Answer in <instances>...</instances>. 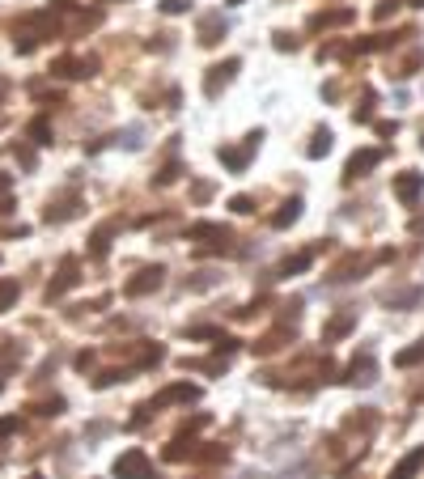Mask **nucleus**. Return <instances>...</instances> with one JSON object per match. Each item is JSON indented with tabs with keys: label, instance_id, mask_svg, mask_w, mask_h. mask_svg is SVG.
Returning <instances> with one entry per match:
<instances>
[{
	"label": "nucleus",
	"instance_id": "17",
	"mask_svg": "<svg viewBox=\"0 0 424 479\" xmlns=\"http://www.w3.org/2000/svg\"><path fill=\"white\" fill-rule=\"evenodd\" d=\"M30 136H34V144H51V128H47V119H34V123H30Z\"/></svg>",
	"mask_w": 424,
	"mask_h": 479
},
{
	"label": "nucleus",
	"instance_id": "8",
	"mask_svg": "<svg viewBox=\"0 0 424 479\" xmlns=\"http://www.w3.org/2000/svg\"><path fill=\"white\" fill-rule=\"evenodd\" d=\"M234 68H238V60H225V64H217V68H208L212 77H208V98H217V89L234 77Z\"/></svg>",
	"mask_w": 424,
	"mask_h": 479
},
{
	"label": "nucleus",
	"instance_id": "2",
	"mask_svg": "<svg viewBox=\"0 0 424 479\" xmlns=\"http://www.w3.org/2000/svg\"><path fill=\"white\" fill-rule=\"evenodd\" d=\"M157 284H162V268H153V272H140L136 280H128V284H123V293H128V297H144V293H153Z\"/></svg>",
	"mask_w": 424,
	"mask_h": 479
},
{
	"label": "nucleus",
	"instance_id": "1",
	"mask_svg": "<svg viewBox=\"0 0 424 479\" xmlns=\"http://www.w3.org/2000/svg\"><path fill=\"white\" fill-rule=\"evenodd\" d=\"M115 475L119 479H153V462H149L144 450H128V454L115 458Z\"/></svg>",
	"mask_w": 424,
	"mask_h": 479
},
{
	"label": "nucleus",
	"instance_id": "19",
	"mask_svg": "<svg viewBox=\"0 0 424 479\" xmlns=\"http://www.w3.org/2000/svg\"><path fill=\"white\" fill-rule=\"evenodd\" d=\"M191 238H225L221 225H191Z\"/></svg>",
	"mask_w": 424,
	"mask_h": 479
},
{
	"label": "nucleus",
	"instance_id": "24",
	"mask_svg": "<svg viewBox=\"0 0 424 479\" xmlns=\"http://www.w3.org/2000/svg\"><path fill=\"white\" fill-rule=\"evenodd\" d=\"M162 9H166V13H183V9H187V0H162Z\"/></svg>",
	"mask_w": 424,
	"mask_h": 479
},
{
	"label": "nucleus",
	"instance_id": "16",
	"mask_svg": "<svg viewBox=\"0 0 424 479\" xmlns=\"http://www.w3.org/2000/svg\"><path fill=\"white\" fill-rule=\"evenodd\" d=\"M416 360H424V344H416V348H407V352H399V356H395V365H399V369H407V365H416Z\"/></svg>",
	"mask_w": 424,
	"mask_h": 479
},
{
	"label": "nucleus",
	"instance_id": "7",
	"mask_svg": "<svg viewBox=\"0 0 424 479\" xmlns=\"http://www.w3.org/2000/svg\"><path fill=\"white\" fill-rule=\"evenodd\" d=\"M195 395H199L195 386H170V390H162V395H157V399H153V403H149L144 411H153V407H162V403H187V399H195Z\"/></svg>",
	"mask_w": 424,
	"mask_h": 479
},
{
	"label": "nucleus",
	"instance_id": "14",
	"mask_svg": "<svg viewBox=\"0 0 424 479\" xmlns=\"http://www.w3.org/2000/svg\"><path fill=\"white\" fill-rule=\"evenodd\" d=\"M77 212V199H64V204H56V208H47V221H68Z\"/></svg>",
	"mask_w": 424,
	"mask_h": 479
},
{
	"label": "nucleus",
	"instance_id": "6",
	"mask_svg": "<svg viewBox=\"0 0 424 479\" xmlns=\"http://www.w3.org/2000/svg\"><path fill=\"white\" fill-rule=\"evenodd\" d=\"M378 149H361V153H352V162H348V178H356V174H365V170H374L378 166Z\"/></svg>",
	"mask_w": 424,
	"mask_h": 479
},
{
	"label": "nucleus",
	"instance_id": "27",
	"mask_svg": "<svg viewBox=\"0 0 424 479\" xmlns=\"http://www.w3.org/2000/svg\"><path fill=\"white\" fill-rule=\"evenodd\" d=\"M0 390H5V382H0Z\"/></svg>",
	"mask_w": 424,
	"mask_h": 479
},
{
	"label": "nucleus",
	"instance_id": "26",
	"mask_svg": "<svg viewBox=\"0 0 424 479\" xmlns=\"http://www.w3.org/2000/svg\"><path fill=\"white\" fill-rule=\"evenodd\" d=\"M30 479H43V475H30Z\"/></svg>",
	"mask_w": 424,
	"mask_h": 479
},
{
	"label": "nucleus",
	"instance_id": "4",
	"mask_svg": "<svg viewBox=\"0 0 424 479\" xmlns=\"http://www.w3.org/2000/svg\"><path fill=\"white\" fill-rule=\"evenodd\" d=\"M374 374H378V369H374V356H369V352H361V360H352V369H348V382H361V386H369V382H374Z\"/></svg>",
	"mask_w": 424,
	"mask_h": 479
},
{
	"label": "nucleus",
	"instance_id": "3",
	"mask_svg": "<svg viewBox=\"0 0 424 479\" xmlns=\"http://www.w3.org/2000/svg\"><path fill=\"white\" fill-rule=\"evenodd\" d=\"M51 73L56 77H93V60H56Z\"/></svg>",
	"mask_w": 424,
	"mask_h": 479
},
{
	"label": "nucleus",
	"instance_id": "11",
	"mask_svg": "<svg viewBox=\"0 0 424 479\" xmlns=\"http://www.w3.org/2000/svg\"><path fill=\"white\" fill-rule=\"evenodd\" d=\"M225 34V22H221V13H212V17H204L199 22V43H217Z\"/></svg>",
	"mask_w": 424,
	"mask_h": 479
},
{
	"label": "nucleus",
	"instance_id": "22",
	"mask_svg": "<svg viewBox=\"0 0 424 479\" xmlns=\"http://www.w3.org/2000/svg\"><path fill=\"white\" fill-rule=\"evenodd\" d=\"M17 429H22L17 416H5V420H0V437H9V433H17Z\"/></svg>",
	"mask_w": 424,
	"mask_h": 479
},
{
	"label": "nucleus",
	"instance_id": "5",
	"mask_svg": "<svg viewBox=\"0 0 424 479\" xmlns=\"http://www.w3.org/2000/svg\"><path fill=\"white\" fill-rule=\"evenodd\" d=\"M420 187H424V174H399V178H395V195H399L403 204H411V199L420 195Z\"/></svg>",
	"mask_w": 424,
	"mask_h": 479
},
{
	"label": "nucleus",
	"instance_id": "13",
	"mask_svg": "<svg viewBox=\"0 0 424 479\" xmlns=\"http://www.w3.org/2000/svg\"><path fill=\"white\" fill-rule=\"evenodd\" d=\"M73 284H77V268H73V263H68V268L60 272V280H56V284L47 289V297H60V293H64V289H73Z\"/></svg>",
	"mask_w": 424,
	"mask_h": 479
},
{
	"label": "nucleus",
	"instance_id": "20",
	"mask_svg": "<svg viewBox=\"0 0 424 479\" xmlns=\"http://www.w3.org/2000/svg\"><path fill=\"white\" fill-rule=\"evenodd\" d=\"M221 157H225V162H229L234 170H242V166H246V153H238V149H221Z\"/></svg>",
	"mask_w": 424,
	"mask_h": 479
},
{
	"label": "nucleus",
	"instance_id": "21",
	"mask_svg": "<svg viewBox=\"0 0 424 479\" xmlns=\"http://www.w3.org/2000/svg\"><path fill=\"white\" fill-rule=\"evenodd\" d=\"M106 238H111V225H102V229L93 234V254H106Z\"/></svg>",
	"mask_w": 424,
	"mask_h": 479
},
{
	"label": "nucleus",
	"instance_id": "25",
	"mask_svg": "<svg viewBox=\"0 0 424 479\" xmlns=\"http://www.w3.org/2000/svg\"><path fill=\"white\" fill-rule=\"evenodd\" d=\"M416 5H420V9H424V0H416Z\"/></svg>",
	"mask_w": 424,
	"mask_h": 479
},
{
	"label": "nucleus",
	"instance_id": "12",
	"mask_svg": "<svg viewBox=\"0 0 424 479\" xmlns=\"http://www.w3.org/2000/svg\"><path fill=\"white\" fill-rule=\"evenodd\" d=\"M297 217H301V199H289V204H285V212H276V217H272V225H276V229H285V225H293Z\"/></svg>",
	"mask_w": 424,
	"mask_h": 479
},
{
	"label": "nucleus",
	"instance_id": "18",
	"mask_svg": "<svg viewBox=\"0 0 424 479\" xmlns=\"http://www.w3.org/2000/svg\"><path fill=\"white\" fill-rule=\"evenodd\" d=\"M327 149H331V132H318V136H314V144H310V157H323Z\"/></svg>",
	"mask_w": 424,
	"mask_h": 479
},
{
	"label": "nucleus",
	"instance_id": "15",
	"mask_svg": "<svg viewBox=\"0 0 424 479\" xmlns=\"http://www.w3.org/2000/svg\"><path fill=\"white\" fill-rule=\"evenodd\" d=\"M17 301V280H0V310H9Z\"/></svg>",
	"mask_w": 424,
	"mask_h": 479
},
{
	"label": "nucleus",
	"instance_id": "23",
	"mask_svg": "<svg viewBox=\"0 0 424 479\" xmlns=\"http://www.w3.org/2000/svg\"><path fill=\"white\" fill-rule=\"evenodd\" d=\"M229 204H234V212H255V204H250V195H234Z\"/></svg>",
	"mask_w": 424,
	"mask_h": 479
},
{
	"label": "nucleus",
	"instance_id": "9",
	"mask_svg": "<svg viewBox=\"0 0 424 479\" xmlns=\"http://www.w3.org/2000/svg\"><path fill=\"white\" fill-rule=\"evenodd\" d=\"M352 323H356V310H344V314H335L331 323H327V331H323V340H340V335H344Z\"/></svg>",
	"mask_w": 424,
	"mask_h": 479
},
{
	"label": "nucleus",
	"instance_id": "10",
	"mask_svg": "<svg viewBox=\"0 0 424 479\" xmlns=\"http://www.w3.org/2000/svg\"><path fill=\"white\" fill-rule=\"evenodd\" d=\"M420 466H424V446H420V450H411V454H407V458L395 466V475H391V479H411Z\"/></svg>",
	"mask_w": 424,
	"mask_h": 479
}]
</instances>
